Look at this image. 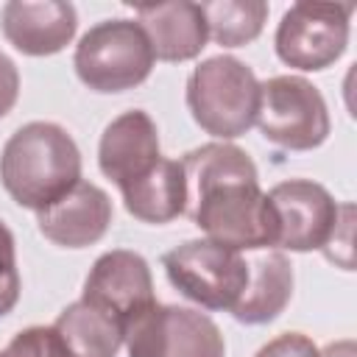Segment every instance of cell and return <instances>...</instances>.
Listing matches in <instances>:
<instances>
[{
    "instance_id": "obj_1",
    "label": "cell",
    "mask_w": 357,
    "mask_h": 357,
    "mask_svg": "<svg viewBox=\"0 0 357 357\" xmlns=\"http://www.w3.org/2000/svg\"><path fill=\"white\" fill-rule=\"evenodd\" d=\"M187 206L184 215L206 240L234 251L276 245V215L251 156L231 142H206L181 159Z\"/></svg>"
},
{
    "instance_id": "obj_2",
    "label": "cell",
    "mask_w": 357,
    "mask_h": 357,
    "mask_svg": "<svg viewBox=\"0 0 357 357\" xmlns=\"http://www.w3.org/2000/svg\"><path fill=\"white\" fill-rule=\"evenodd\" d=\"M0 181L20 206L42 212L81 181V151L59 123H25L3 145Z\"/></svg>"
},
{
    "instance_id": "obj_3",
    "label": "cell",
    "mask_w": 357,
    "mask_h": 357,
    "mask_svg": "<svg viewBox=\"0 0 357 357\" xmlns=\"http://www.w3.org/2000/svg\"><path fill=\"white\" fill-rule=\"evenodd\" d=\"M184 98L192 120L218 142H229L257 123L259 81L240 59L212 56L190 73Z\"/></svg>"
},
{
    "instance_id": "obj_4",
    "label": "cell",
    "mask_w": 357,
    "mask_h": 357,
    "mask_svg": "<svg viewBox=\"0 0 357 357\" xmlns=\"http://www.w3.org/2000/svg\"><path fill=\"white\" fill-rule=\"evenodd\" d=\"M153 50L137 20H103L75 45L73 67L84 86L100 95L139 86L153 70Z\"/></svg>"
},
{
    "instance_id": "obj_5",
    "label": "cell",
    "mask_w": 357,
    "mask_h": 357,
    "mask_svg": "<svg viewBox=\"0 0 357 357\" xmlns=\"http://www.w3.org/2000/svg\"><path fill=\"white\" fill-rule=\"evenodd\" d=\"M254 126L284 151H312L326 142L332 128L321 89L301 75H273L259 84Z\"/></svg>"
},
{
    "instance_id": "obj_6",
    "label": "cell",
    "mask_w": 357,
    "mask_h": 357,
    "mask_svg": "<svg viewBox=\"0 0 357 357\" xmlns=\"http://www.w3.org/2000/svg\"><path fill=\"white\" fill-rule=\"evenodd\" d=\"M162 268L167 282L204 310H231L248 279L245 254L206 237L170 248Z\"/></svg>"
},
{
    "instance_id": "obj_7",
    "label": "cell",
    "mask_w": 357,
    "mask_h": 357,
    "mask_svg": "<svg viewBox=\"0 0 357 357\" xmlns=\"http://www.w3.org/2000/svg\"><path fill=\"white\" fill-rule=\"evenodd\" d=\"M128 357H226L218 324L190 307L151 304L126 321Z\"/></svg>"
},
{
    "instance_id": "obj_8",
    "label": "cell",
    "mask_w": 357,
    "mask_h": 357,
    "mask_svg": "<svg viewBox=\"0 0 357 357\" xmlns=\"http://www.w3.org/2000/svg\"><path fill=\"white\" fill-rule=\"evenodd\" d=\"M351 3H293L273 33L276 56L304 73L332 67L349 47Z\"/></svg>"
},
{
    "instance_id": "obj_9",
    "label": "cell",
    "mask_w": 357,
    "mask_h": 357,
    "mask_svg": "<svg viewBox=\"0 0 357 357\" xmlns=\"http://www.w3.org/2000/svg\"><path fill=\"white\" fill-rule=\"evenodd\" d=\"M268 201L276 215V245L287 251L326 248L340 226L343 206L332 192L310 178H287L271 187Z\"/></svg>"
},
{
    "instance_id": "obj_10",
    "label": "cell",
    "mask_w": 357,
    "mask_h": 357,
    "mask_svg": "<svg viewBox=\"0 0 357 357\" xmlns=\"http://www.w3.org/2000/svg\"><path fill=\"white\" fill-rule=\"evenodd\" d=\"M81 298L114 312L126 326L128 318L156 304L153 276L145 257L128 248H112L100 254L86 273Z\"/></svg>"
},
{
    "instance_id": "obj_11",
    "label": "cell",
    "mask_w": 357,
    "mask_h": 357,
    "mask_svg": "<svg viewBox=\"0 0 357 357\" xmlns=\"http://www.w3.org/2000/svg\"><path fill=\"white\" fill-rule=\"evenodd\" d=\"M159 159V131L151 114L142 109L117 114L100 134L98 167L109 181L117 184V190H126L145 178Z\"/></svg>"
},
{
    "instance_id": "obj_12",
    "label": "cell",
    "mask_w": 357,
    "mask_h": 357,
    "mask_svg": "<svg viewBox=\"0 0 357 357\" xmlns=\"http://www.w3.org/2000/svg\"><path fill=\"white\" fill-rule=\"evenodd\" d=\"M0 28L14 50L25 56H53L73 42L78 14L75 6L64 0H11L0 11Z\"/></svg>"
},
{
    "instance_id": "obj_13",
    "label": "cell",
    "mask_w": 357,
    "mask_h": 357,
    "mask_svg": "<svg viewBox=\"0 0 357 357\" xmlns=\"http://www.w3.org/2000/svg\"><path fill=\"white\" fill-rule=\"evenodd\" d=\"M112 223L109 195L89 181H78L59 201L36 212L39 231L61 248H86L95 245Z\"/></svg>"
},
{
    "instance_id": "obj_14",
    "label": "cell",
    "mask_w": 357,
    "mask_h": 357,
    "mask_svg": "<svg viewBox=\"0 0 357 357\" xmlns=\"http://www.w3.org/2000/svg\"><path fill=\"white\" fill-rule=\"evenodd\" d=\"M134 14L151 42L153 59L159 61H190L201 56V50L209 42L201 3L170 0V3L134 6Z\"/></svg>"
},
{
    "instance_id": "obj_15",
    "label": "cell",
    "mask_w": 357,
    "mask_h": 357,
    "mask_svg": "<svg viewBox=\"0 0 357 357\" xmlns=\"http://www.w3.org/2000/svg\"><path fill=\"white\" fill-rule=\"evenodd\" d=\"M248 279L229 310L240 324L259 326L276 321L293 298V265L279 248H257L245 257Z\"/></svg>"
},
{
    "instance_id": "obj_16",
    "label": "cell",
    "mask_w": 357,
    "mask_h": 357,
    "mask_svg": "<svg viewBox=\"0 0 357 357\" xmlns=\"http://www.w3.org/2000/svg\"><path fill=\"white\" fill-rule=\"evenodd\" d=\"M120 195H123L126 212L142 223L162 226V223L176 220L178 215H184V206H187V187H184L181 162L162 156L145 178L120 190Z\"/></svg>"
},
{
    "instance_id": "obj_17",
    "label": "cell",
    "mask_w": 357,
    "mask_h": 357,
    "mask_svg": "<svg viewBox=\"0 0 357 357\" xmlns=\"http://www.w3.org/2000/svg\"><path fill=\"white\" fill-rule=\"evenodd\" d=\"M53 329L75 357H117L126 326L114 312L78 298L59 312Z\"/></svg>"
},
{
    "instance_id": "obj_18",
    "label": "cell",
    "mask_w": 357,
    "mask_h": 357,
    "mask_svg": "<svg viewBox=\"0 0 357 357\" xmlns=\"http://www.w3.org/2000/svg\"><path fill=\"white\" fill-rule=\"evenodd\" d=\"M209 39L220 47H243L254 42L268 20L265 0H212L201 3Z\"/></svg>"
},
{
    "instance_id": "obj_19",
    "label": "cell",
    "mask_w": 357,
    "mask_h": 357,
    "mask_svg": "<svg viewBox=\"0 0 357 357\" xmlns=\"http://www.w3.org/2000/svg\"><path fill=\"white\" fill-rule=\"evenodd\" d=\"M0 357H75L53 326H28L11 337Z\"/></svg>"
},
{
    "instance_id": "obj_20",
    "label": "cell",
    "mask_w": 357,
    "mask_h": 357,
    "mask_svg": "<svg viewBox=\"0 0 357 357\" xmlns=\"http://www.w3.org/2000/svg\"><path fill=\"white\" fill-rule=\"evenodd\" d=\"M20 301V271L11 229L0 220V318L8 315Z\"/></svg>"
},
{
    "instance_id": "obj_21",
    "label": "cell",
    "mask_w": 357,
    "mask_h": 357,
    "mask_svg": "<svg viewBox=\"0 0 357 357\" xmlns=\"http://www.w3.org/2000/svg\"><path fill=\"white\" fill-rule=\"evenodd\" d=\"M254 357H321V351L312 343V337L301 332H284L268 340Z\"/></svg>"
},
{
    "instance_id": "obj_22",
    "label": "cell",
    "mask_w": 357,
    "mask_h": 357,
    "mask_svg": "<svg viewBox=\"0 0 357 357\" xmlns=\"http://www.w3.org/2000/svg\"><path fill=\"white\" fill-rule=\"evenodd\" d=\"M20 98V73L17 64L0 53V117H6Z\"/></svg>"
},
{
    "instance_id": "obj_23",
    "label": "cell",
    "mask_w": 357,
    "mask_h": 357,
    "mask_svg": "<svg viewBox=\"0 0 357 357\" xmlns=\"http://www.w3.org/2000/svg\"><path fill=\"white\" fill-rule=\"evenodd\" d=\"M321 357H357V346L354 340H337V343H329Z\"/></svg>"
}]
</instances>
